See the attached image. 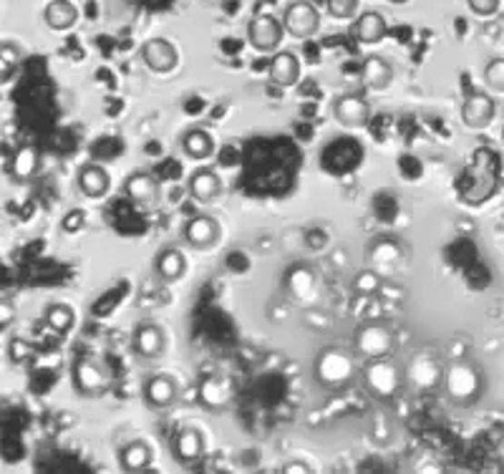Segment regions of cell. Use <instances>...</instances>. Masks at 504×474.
I'll use <instances>...</instances> for the list:
<instances>
[{"label": "cell", "instance_id": "1", "mask_svg": "<svg viewBox=\"0 0 504 474\" xmlns=\"http://www.w3.org/2000/svg\"><path fill=\"white\" fill-rule=\"evenodd\" d=\"M282 23H285V31L292 35V38H308L318 31L321 25V13L315 8L313 3L308 0H295L285 8V15H282Z\"/></svg>", "mask_w": 504, "mask_h": 474}, {"label": "cell", "instance_id": "2", "mask_svg": "<svg viewBox=\"0 0 504 474\" xmlns=\"http://www.w3.org/2000/svg\"><path fill=\"white\" fill-rule=\"evenodd\" d=\"M282 34H288L285 31V23L278 21L275 15H268V13L255 15L252 21L247 23V41L255 45L258 51L278 48L282 41Z\"/></svg>", "mask_w": 504, "mask_h": 474}, {"label": "cell", "instance_id": "3", "mask_svg": "<svg viewBox=\"0 0 504 474\" xmlns=\"http://www.w3.org/2000/svg\"><path fill=\"white\" fill-rule=\"evenodd\" d=\"M363 381L369 386L371 394L381 396H391L396 389H399V381H401V373L396 366L386 361V359H373V361L366 366V371H363Z\"/></svg>", "mask_w": 504, "mask_h": 474}, {"label": "cell", "instance_id": "4", "mask_svg": "<svg viewBox=\"0 0 504 474\" xmlns=\"http://www.w3.org/2000/svg\"><path fill=\"white\" fill-rule=\"evenodd\" d=\"M333 116H336L338 124L346 126V129H361V126L369 124L371 106L366 99L346 94V96H341L333 104Z\"/></svg>", "mask_w": 504, "mask_h": 474}, {"label": "cell", "instance_id": "5", "mask_svg": "<svg viewBox=\"0 0 504 474\" xmlns=\"http://www.w3.org/2000/svg\"><path fill=\"white\" fill-rule=\"evenodd\" d=\"M447 391L454 401H471L479 391V376L467 363H457L447 371Z\"/></svg>", "mask_w": 504, "mask_h": 474}, {"label": "cell", "instance_id": "6", "mask_svg": "<svg viewBox=\"0 0 504 474\" xmlns=\"http://www.w3.org/2000/svg\"><path fill=\"white\" fill-rule=\"evenodd\" d=\"M351 373H353V361L343 351H325L323 356H321V361H318V376L325 384H346L348 379H351Z\"/></svg>", "mask_w": 504, "mask_h": 474}, {"label": "cell", "instance_id": "7", "mask_svg": "<svg viewBox=\"0 0 504 474\" xmlns=\"http://www.w3.org/2000/svg\"><path fill=\"white\" fill-rule=\"evenodd\" d=\"M142 61L146 68H152L157 74H169L177 66V48L164 38H149L142 45Z\"/></svg>", "mask_w": 504, "mask_h": 474}, {"label": "cell", "instance_id": "8", "mask_svg": "<svg viewBox=\"0 0 504 474\" xmlns=\"http://www.w3.org/2000/svg\"><path fill=\"white\" fill-rule=\"evenodd\" d=\"M494 114H497V104L489 94H471L461 106V119L469 129H487L492 124Z\"/></svg>", "mask_w": 504, "mask_h": 474}, {"label": "cell", "instance_id": "9", "mask_svg": "<svg viewBox=\"0 0 504 474\" xmlns=\"http://www.w3.org/2000/svg\"><path fill=\"white\" fill-rule=\"evenodd\" d=\"M356 349H359L361 356H366L371 361L386 359L393 349V336L383 326L363 328L359 333V341H356Z\"/></svg>", "mask_w": 504, "mask_h": 474}, {"label": "cell", "instance_id": "10", "mask_svg": "<svg viewBox=\"0 0 504 474\" xmlns=\"http://www.w3.org/2000/svg\"><path fill=\"white\" fill-rule=\"evenodd\" d=\"M217 237H220V227L212 217H192L190 222L184 225V240L190 242L192 248H210L217 242Z\"/></svg>", "mask_w": 504, "mask_h": 474}, {"label": "cell", "instance_id": "11", "mask_svg": "<svg viewBox=\"0 0 504 474\" xmlns=\"http://www.w3.org/2000/svg\"><path fill=\"white\" fill-rule=\"evenodd\" d=\"M74 373H76V386H79L84 394H104L106 386H109V376L101 371L99 366L91 361V359H81V361L76 363Z\"/></svg>", "mask_w": 504, "mask_h": 474}, {"label": "cell", "instance_id": "12", "mask_svg": "<svg viewBox=\"0 0 504 474\" xmlns=\"http://www.w3.org/2000/svg\"><path fill=\"white\" fill-rule=\"evenodd\" d=\"M386 31H389V28H386L383 15L381 13H373V11L359 15L356 23H353V28H351L353 38L363 45H373V44H379V41H383Z\"/></svg>", "mask_w": 504, "mask_h": 474}, {"label": "cell", "instance_id": "13", "mask_svg": "<svg viewBox=\"0 0 504 474\" xmlns=\"http://www.w3.org/2000/svg\"><path fill=\"white\" fill-rule=\"evenodd\" d=\"M361 79H363V86L369 91H383L391 86L393 68L381 56H369L363 61V68H361Z\"/></svg>", "mask_w": 504, "mask_h": 474}, {"label": "cell", "instance_id": "14", "mask_svg": "<svg viewBox=\"0 0 504 474\" xmlns=\"http://www.w3.org/2000/svg\"><path fill=\"white\" fill-rule=\"evenodd\" d=\"M144 396L152 407L164 409L177 401V384H174V379H169L167 373H159V376H152L146 381Z\"/></svg>", "mask_w": 504, "mask_h": 474}, {"label": "cell", "instance_id": "15", "mask_svg": "<svg viewBox=\"0 0 504 474\" xmlns=\"http://www.w3.org/2000/svg\"><path fill=\"white\" fill-rule=\"evenodd\" d=\"M298 79H301V64L292 54H278L270 61V81L272 84L288 89V86H295Z\"/></svg>", "mask_w": 504, "mask_h": 474}, {"label": "cell", "instance_id": "16", "mask_svg": "<svg viewBox=\"0 0 504 474\" xmlns=\"http://www.w3.org/2000/svg\"><path fill=\"white\" fill-rule=\"evenodd\" d=\"M79 18V8L71 0H51L44 8V21L54 31H66Z\"/></svg>", "mask_w": 504, "mask_h": 474}, {"label": "cell", "instance_id": "17", "mask_svg": "<svg viewBox=\"0 0 504 474\" xmlns=\"http://www.w3.org/2000/svg\"><path fill=\"white\" fill-rule=\"evenodd\" d=\"M124 190L139 204H154L159 200V182L152 174H132Z\"/></svg>", "mask_w": 504, "mask_h": 474}, {"label": "cell", "instance_id": "18", "mask_svg": "<svg viewBox=\"0 0 504 474\" xmlns=\"http://www.w3.org/2000/svg\"><path fill=\"white\" fill-rule=\"evenodd\" d=\"M134 346L144 359H159L162 351H164V333H162V328L152 326V323L139 326L136 328Z\"/></svg>", "mask_w": 504, "mask_h": 474}, {"label": "cell", "instance_id": "19", "mask_svg": "<svg viewBox=\"0 0 504 474\" xmlns=\"http://www.w3.org/2000/svg\"><path fill=\"white\" fill-rule=\"evenodd\" d=\"M79 187L81 193L91 197V200H99L109 190V174L99 164H86L79 174Z\"/></svg>", "mask_w": 504, "mask_h": 474}, {"label": "cell", "instance_id": "20", "mask_svg": "<svg viewBox=\"0 0 504 474\" xmlns=\"http://www.w3.org/2000/svg\"><path fill=\"white\" fill-rule=\"evenodd\" d=\"M222 190V182L212 170H200L190 180V194L200 202H212Z\"/></svg>", "mask_w": 504, "mask_h": 474}, {"label": "cell", "instance_id": "21", "mask_svg": "<svg viewBox=\"0 0 504 474\" xmlns=\"http://www.w3.org/2000/svg\"><path fill=\"white\" fill-rule=\"evenodd\" d=\"M200 396L210 409H222L227 407L232 389H230V384L224 381L222 376H207L200 386Z\"/></svg>", "mask_w": 504, "mask_h": 474}, {"label": "cell", "instance_id": "22", "mask_svg": "<svg viewBox=\"0 0 504 474\" xmlns=\"http://www.w3.org/2000/svg\"><path fill=\"white\" fill-rule=\"evenodd\" d=\"M174 449L182 462H200L204 454V441L197 430H182L174 439Z\"/></svg>", "mask_w": 504, "mask_h": 474}, {"label": "cell", "instance_id": "23", "mask_svg": "<svg viewBox=\"0 0 504 474\" xmlns=\"http://www.w3.org/2000/svg\"><path fill=\"white\" fill-rule=\"evenodd\" d=\"M152 464V449L146 441H132L122 449V467L126 472H142Z\"/></svg>", "mask_w": 504, "mask_h": 474}, {"label": "cell", "instance_id": "24", "mask_svg": "<svg viewBox=\"0 0 504 474\" xmlns=\"http://www.w3.org/2000/svg\"><path fill=\"white\" fill-rule=\"evenodd\" d=\"M187 271V260L182 255L180 250L169 248L164 250L157 260V272L164 281H180L182 275Z\"/></svg>", "mask_w": 504, "mask_h": 474}, {"label": "cell", "instance_id": "25", "mask_svg": "<svg viewBox=\"0 0 504 474\" xmlns=\"http://www.w3.org/2000/svg\"><path fill=\"white\" fill-rule=\"evenodd\" d=\"M182 147H184V154L190 159H207L214 152V142L204 129H192L184 136V144Z\"/></svg>", "mask_w": 504, "mask_h": 474}, {"label": "cell", "instance_id": "26", "mask_svg": "<svg viewBox=\"0 0 504 474\" xmlns=\"http://www.w3.org/2000/svg\"><path fill=\"white\" fill-rule=\"evenodd\" d=\"M74 321H76V313L68 308V305H51L48 311H45V323L58 331V333H66L68 328L74 326Z\"/></svg>", "mask_w": 504, "mask_h": 474}, {"label": "cell", "instance_id": "27", "mask_svg": "<svg viewBox=\"0 0 504 474\" xmlns=\"http://www.w3.org/2000/svg\"><path fill=\"white\" fill-rule=\"evenodd\" d=\"M484 81L487 86L497 94H504V58H494L484 68Z\"/></svg>", "mask_w": 504, "mask_h": 474}, {"label": "cell", "instance_id": "28", "mask_svg": "<svg viewBox=\"0 0 504 474\" xmlns=\"http://www.w3.org/2000/svg\"><path fill=\"white\" fill-rule=\"evenodd\" d=\"M325 5H328V13L338 21L353 18L359 11V0H325Z\"/></svg>", "mask_w": 504, "mask_h": 474}, {"label": "cell", "instance_id": "29", "mask_svg": "<svg viewBox=\"0 0 504 474\" xmlns=\"http://www.w3.org/2000/svg\"><path fill=\"white\" fill-rule=\"evenodd\" d=\"M499 3H502V0H467L469 11L477 13V15H484V18L499 11Z\"/></svg>", "mask_w": 504, "mask_h": 474}, {"label": "cell", "instance_id": "30", "mask_svg": "<svg viewBox=\"0 0 504 474\" xmlns=\"http://www.w3.org/2000/svg\"><path fill=\"white\" fill-rule=\"evenodd\" d=\"M34 162H35V152L34 149H23L18 159H15V172L23 174V177H28L31 172H34Z\"/></svg>", "mask_w": 504, "mask_h": 474}, {"label": "cell", "instance_id": "31", "mask_svg": "<svg viewBox=\"0 0 504 474\" xmlns=\"http://www.w3.org/2000/svg\"><path fill=\"white\" fill-rule=\"evenodd\" d=\"M81 225H84V212H81V210L71 212V215L64 220V230H71V232H74V230H79Z\"/></svg>", "mask_w": 504, "mask_h": 474}, {"label": "cell", "instance_id": "32", "mask_svg": "<svg viewBox=\"0 0 504 474\" xmlns=\"http://www.w3.org/2000/svg\"><path fill=\"white\" fill-rule=\"evenodd\" d=\"M282 472L285 474H308L311 472V467L305 462H288L282 467Z\"/></svg>", "mask_w": 504, "mask_h": 474}, {"label": "cell", "instance_id": "33", "mask_svg": "<svg viewBox=\"0 0 504 474\" xmlns=\"http://www.w3.org/2000/svg\"><path fill=\"white\" fill-rule=\"evenodd\" d=\"M502 144H504V126H502Z\"/></svg>", "mask_w": 504, "mask_h": 474}]
</instances>
